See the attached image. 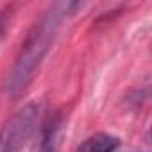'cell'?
Returning <instances> with one entry per match:
<instances>
[{
  "label": "cell",
  "instance_id": "5b68a950",
  "mask_svg": "<svg viewBox=\"0 0 152 152\" xmlns=\"http://www.w3.org/2000/svg\"><path fill=\"white\" fill-rule=\"evenodd\" d=\"M4 31H6V27H4V22H2V18H0V38L4 36Z\"/></svg>",
  "mask_w": 152,
  "mask_h": 152
},
{
  "label": "cell",
  "instance_id": "6da1fadb",
  "mask_svg": "<svg viewBox=\"0 0 152 152\" xmlns=\"http://www.w3.org/2000/svg\"><path fill=\"white\" fill-rule=\"evenodd\" d=\"M72 7H75V4H54L45 13V16L32 27L27 39L22 45V50L13 68L6 75L4 91L7 95H18L34 79L41 61L54 45V39L59 32L64 15H68Z\"/></svg>",
  "mask_w": 152,
  "mask_h": 152
},
{
  "label": "cell",
  "instance_id": "277c9868",
  "mask_svg": "<svg viewBox=\"0 0 152 152\" xmlns=\"http://www.w3.org/2000/svg\"><path fill=\"white\" fill-rule=\"evenodd\" d=\"M116 147H118V140L115 136L99 132V134H93L88 140H84L79 145L77 152H115Z\"/></svg>",
  "mask_w": 152,
  "mask_h": 152
},
{
  "label": "cell",
  "instance_id": "7a4b0ae2",
  "mask_svg": "<svg viewBox=\"0 0 152 152\" xmlns=\"http://www.w3.org/2000/svg\"><path fill=\"white\" fill-rule=\"evenodd\" d=\"M39 107L36 104H27L16 111L0 131V152H20L36 131Z\"/></svg>",
  "mask_w": 152,
  "mask_h": 152
},
{
  "label": "cell",
  "instance_id": "3957f363",
  "mask_svg": "<svg viewBox=\"0 0 152 152\" xmlns=\"http://www.w3.org/2000/svg\"><path fill=\"white\" fill-rule=\"evenodd\" d=\"M61 116H54L48 118L41 129H39V136L36 140V143L32 145L31 152H57L59 148V140H61Z\"/></svg>",
  "mask_w": 152,
  "mask_h": 152
}]
</instances>
